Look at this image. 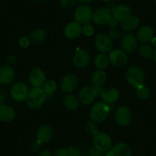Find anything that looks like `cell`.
I'll list each match as a JSON object with an SVG mask.
<instances>
[{
  "label": "cell",
  "mask_w": 156,
  "mask_h": 156,
  "mask_svg": "<svg viewBox=\"0 0 156 156\" xmlns=\"http://www.w3.org/2000/svg\"><path fill=\"white\" fill-rule=\"evenodd\" d=\"M47 95L42 87H33L30 90L26 98V103L28 107L32 109H37L43 106L45 102Z\"/></svg>",
  "instance_id": "1"
},
{
  "label": "cell",
  "mask_w": 156,
  "mask_h": 156,
  "mask_svg": "<svg viewBox=\"0 0 156 156\" xmlns=\"http://www.w3.org/2000/svg\"><path fill=\"white\" fill-rule=\"evenodd\" d=\"M110 112V106L104 102H97L93 105L90 112L91 120L96 123H101L107 119Z\"/></svg>",
  "instance_id": "2"
},
{
  "label": "cell",
  "mask_w": 156,
  "mask_h": 156,
  "mask_svg": "<svg viewBox=\"0 0 156 156\" xmlns=\"http://www.w3.org/2000/svg\"><path fill=\"white\" fill-rule=\"evenodd\" d=\"M126 79L132 87L136 89L144 84L145 80V75L142 69L137 66H133L127 69L126 72Z\"/></svg>",
  "instance_id": "3"
},
{
  "label": "cell",
  "mask_w": 156,
  "mask_h": 156,
  "mask_svg": "<svg viewBox=\"0 0 156 156\" xmlns=\"http://www.w3.org/2000/svg\"><path fill=\"white\" fill-rule=\"evenodd\" d=\"M93 146L103 152L106 153L112 146V138L108 133L99 131L93 138Z\"/></svg>",
  "instance_id": "4"
},
{
  "label": "cell",
  "mask_w": 156,
  "mask_h": 156,
  "mask_svg": "<svg viewBox=\"0 0 156 156\" xmlns=\"http://www.w3.org/2000/svg\"><path fill=\"white\" fill-rule=\"evenodd\" d=\"M93 15L94 12L89 5H80L75 9L73 16H74L75 22L83 25L85 24L90 23L93 19Z\"/></svg>",
  "instance_id": "5"
},
{
  "label": "cell",
  "mask_w": 156,
  "mask_h": 156,
  "mask_svg": "<svg viewBox=\"0 0 156 156\" xmlns=\"http://www.w3.org/2000/svg\"><path fill=\"white\" fill-rule=\"evenodd\" d=\"M109 63L115 67H122L128 63L129 57L122 49L114 48L108 55Z\"/></svg>",
  "instance_id": "6"
},
{
  "label": "cell",
  "mask_w": 156,
  "mask_h": 156,
  "mask_svg": "<svg viewBox=\"0 0 156 156\" xmlns=\"http://www.w3.org/2000/svg\"><path fill=\"white\" fill-rule=\"evenodd\" d=\"M94 46L100 53H109L113 49V41L108 34H100L94 39Z\"/></svg>",
  "instance_id": "7"
},
{
  "label": "cell",
  "mask_w": 156,
  "mask_h": 156,
  "mask_svg": "<svg viewBox=\"0 0 156 156\" xmlns=\"http://www.w3.org/2000/svg\"><path fill=\"white\" fill-rule=\"evenodd\" d=\"M115 120L119 126L125 127L131 124L133 121V113L129 108L126 106L118 107L115 112Z\"/></svg>",
  "instance_id": "8"
},
{
  "label": "cell",
  "mask_w": 156,
  "mask_h": 156,
  "mask_svg": "<svg viewBox=\"0 0 156 156\" xmlns=\"http://www.w3.org/2000/svg\"><path fill=\"white\" fill-rule=\"evenodd\" d=\"M29 89L26 83L23 82L15 83L10 89V95L14 100L17 102H22L26 100Z\"/></svg>",
  "instance_id": "9"
},
{
  "label": "cell",
  "mask_w": 156,
  "mask_h": 156,
  "mask_svg": "<svg viewBox=\"0 0 156 156\" xmlns=\"http://www.w3.org/2000/svg\"><path fill=\"white\" fill-rule=\"evenodd\" d=\"M97 90L92 86L83 87L78 93V99L80 103L84 106H89L94 103L97 98Z\"/></svg>",
  "instance_id": "10"
},
{
  "label": "cell",
  "mask_w": 156,
  "mask_h": 156,
  "mask_svg": "<svg viewBox=\"0 0 156 156\" xmlns=\"http://www.w3.org/2000/svg\"><path fill=\"white\" fill-rule=\"evenodd\" d=\"M73 61L75 67L77 68H86L90 62V55L85 49L77 48L73 54Z\"/></svg>",
  "instance_id": "11"
},
{
  "label": "cell",
  "mask_w": 156,
  "mask_h": 156,
  "mask_svg": "<svg viewBox=\"0 0 156 156\" xmlns=\"http://www.w3.org/2000/svg\"><path fill=\"white\" fill-rule=\"evenodd\" d=\"M28 80L33 87H41L46 81L45 73L42 69L34 67L29 72Z\"/></svg>",
  "instance_id": "12"
},
{
  "label": "cell",
  "mask_w": 156,
  "mask_h": 156,
  "mask_svg": "<svg viewBox=\"0 0 156 156\" xmlns=\"http://www.w3.org/2000/svg\"><path fill=\"white\" fill-rule=\"evenodd\" d=\"M78 84H79V80L77 76L73 73H68L62 78L61 87L63 92L66 94H72L77 88Z\"/></svg>",
  "instance_id": "13"
},
{
  "label": "cell",
  "mask_w": 156,
  "mask_h": 156,
  "mask_svg": "<svg viewBox=\"0 0 156 156\" xmlns=\"http://www.w3.org/2000/svg\"><path fill=\"white\" fill-rule=\"evenodd\" d=\"M139 41L136 35L132 33H126L121 37V46L122 49L127 54L134 52L137 49Z\"/></svg>",
  "instance_id": "14"
},
{
  "label": "cell",
  "mask_w": 156,
  "mask_h": 156,
  "mask_svg": "<svg viewBox=\"0 0 156 156\" xmlns=\"http://www.w3.org/2000/svg\"><path fill=\"white\" fill-rule=\"evenodd\" d=\"M133 151L128 144L117 142L106 153V156H132Z\"/></svg>",
  "instance_id": "15"
},
{
  "label": "cell",
  "mask_w": 156,
  "mask_h": 156,
  "mask_svg": "<svg viewBox=\"0 0 156 156\" xmlns=\"http://www.w3.org/2000/svg\"><path fill=\"white\" fill-rule=\"evenodd\" d=\"M112 17V12L107 7L99 8L94 12L92 20L97 25H106Z\"/></svg>",
  "instance_id": "16"
},
{
  "label": "cell",
  "mask_w": 156,
  "mask_h": 156,
  "mask_svg": "<svg viewBox=\"0 0 156 156\" xmlns=\"http://www.w3.org/2000/svg\"><path fill=\"white\" fill-rule=\"evenodd\" d=\"M106 79H107V75L103 70H96L91 75L90 80L91 86L95 88L98 95H100L102 87L106 83Z\"/></svg>",
  "instance_id": "17"
},
{
  "label": "cell",
  "mask_w": 156,
  "mask_h": 156,
  "mask_svg": "<svg viewBox=\"0 0 156 156\" xmlns=\"http://www.w3.org/2000/svg\"><path fill=\"white\" fill-rule=\"evenodd\" d=\"M64 34L66 37L71 40L78 38L82 34V25L76 22H70L65 25Z\"/></svg>",
  "instance_id": "18"
},
{
  "label": "cell",
  "mask_w": 156,
  "mask_h": 156,
  "mask_svg": "<svg viewBox=\"0 0 156 156\" xmlns=\"http://www.w3.org/2000/svg\"><path fill=\"white\" fill-rule=\"evenodd\" d=\"M154 37V31L150 25H142L139 28L136 34L138 41L142 44H148Z\"/></svg>",
  "instance_id": "19"
},
{
  "label": "cell",
  "mask_w": 156,
  "mask_h": 156,
  "mask_svg": "<svg viewBox=\"0 0 156 156\" xmlns=\"http://www.w3.org/2000/svg\"><path fill=\"white\" fill-rule=\"evenodd\" d=\"M15 77H16V71L12 67L7 64L0 66V84H9L14 80Z\"/></svg>",
  "instance_id": "20"
},
{
  "label": "cell",
  "mask_w": 156,
  "mask_h": 156,
  "mask_svg": "<svg viewBox=\"0 0 156 156\" xmlns=\"http://www.w3.org/2000/svg\"><path fill=\"white\" fill-rule=\"evenodd\" d=\"M54 137V130L51 126L48 125L41 126L38 129L36 134V141L41 144L48 143Z\"/></svg>",
  "instance_id": "21"
},
{
  "label": "cell",
  "mask_w": 156,
  "mask_h": 156,
  "mask_svg": "<svg viewBox=\"0 0 156 156\" xmlns=\"http://www.w3.org/2000/svg\"><path fill=\"white\" fill-rule=\"evenodd\" d=\"M119 91L115 87H107L102 90L100 93V97L103 102L106 104L110 105L115 103L119 98Z\"/></svg>",
  "instance_id": "22"
},
{
  "label": "cell",
  "mask_w": 156,
  "mask_h": 156,
  "mask_svg": "<svg viewBox=\"0 0 156 156\" xmlns=\"http://www.w3.org/2000/svg\"><path fill=\"white\" fill-rule=\"evenodd\" d=\"M112 15L118 22H121L132 15V9L127 5H119L114 6L112 10Z\"/></svg>",
  "instance_id": "23"
},
{
  "label": "cell",
  "mask_w": 156,
  "mask_h": 156,
  "mask_svg": "<svg viewBox=\"0 0 156 156\" xmlns=\"http://www.w3.org/2000/svg\"><path fill=\"white\" fill-rule=\"evenodd\" d=\"M139 23H140V20L139 17L132 14L131 16L120 22V27L124 31L129 33L138 28V27L139 26Z\"/></svg>",
  "instance_id": "24"
},
{
  "label": "cell",
  "mask_w": 156,
  "mask_h": 156,
  "mask_svg": "<svg viewBox=\"0 0 156 156\" xmlns=\"http://www.w3.org/2000/svg\"><path fill=\"white\" fill-rule=\"evenodd\" d=\"M16 116V111L8 105H0V121L4 122H12Z\"/></svg>",
  "instance_id": "25"
},
{
  "label": "cell",
  "mask_w": 156,
  "mask_h": 156,
  "mask_svg": "<svg viewBox=\"0 0 156 156\" xmlns=\"http://www.w3.org/2000/svg\"><path fill=\"white\" fill-rule=\"evenodd\" d=\"M80 100L77 97L72 94H67L63 98V104L67 109L70 111H75L79 108Z\"/></svg>",
  "instance_id": "26"
},
{
  "label": "cell",
  "mask_w": 156,
  "mask_h": 156,
  "mask_svg": "<svg viewBox=\"0 0 156 156\" xmlns=\"http://www.w3.org/2000/svg\"><path fill=\"white\" fill-rule=\"evenodd\" d=\"M29 37L31 40V42L38 44L43 42L45 40L47 33L42 28H34L31 31Z\"/></svg>",
  "instance_id": "27"
},
{
  "label": "cell",
  "mask_w": 156,
  "mask_h": 156,
  "mask_svg": "<svg viewBox=\"0 0 156 156\" xmlns=\"http://www.w3.org/2000/svg\"><path fill=\"white\" fill-rule=\"evenodd\" d=\"M109 61L108 55L106 54L100 53L95 57L94 59V65L98 70H104L109 65Z\"/></svg>",
  "instance_id": "28"
},
{
  "label": "cell",
  "mask_w": 156,
  "mask_h": 156,
  "mask_svg": "<svg viewBox=\"0 0 156 156\" xmlns=\"http://www.w3.org/2000/svg\"><path fill=\"white\" fill-rule=\"evenodd\" d=\"M154 49L151 45H149L148 44H142L139 47L138 53L139 56L142 57V58L145 59H149L152 58L154 55Z\"/></svg>",
  "instance_id": "29"
},
{
  "label": "cell",
  "mask_w": 156,
  "mask_h": 156,
  "mask_svg": "<svg viewBox=\"0 0 156 156\" xmlns=\"http://www.w3.org/2000/svg\"><path fill=\"white\" fill-rule=\"evenodd\" d=\"M41 87H42L43 90L45 93L46 95L50 96L52 95L56 91L58 85H57V83L54 80H48L44 82V83Z\"/></svg>",
  "instance_id": "30"
},
{
  "label": "cell",
  "mask_w": 156,
  "mask_h": 156,
  "mask_svg": "<svg viewBox=\"0 0 156 156\" xmlns=\"http://www.w3.org/2000/svg\"><path fill=\"white\" fill-rule=\"evenodd\" d=\"M136 96L141 100H146L150 97V90L145 84L136 88Z\"/></svg>",
  "instance_id": "31"
},
{
  "label": "cell",
  "mask_w": 156,
  "mask_h": 156,
  "mask_svg": "<svg viewBox=\"0 0 156 156\" xmlns=\"http://www.w3.org/2000/svg\"><path fill=\"white\" fill-rule=\"evenodd\" d=\"M85 129L89 134L93 135V136L96 135L99 132L98 128L97 126V123L92 120L87 121L85 123Z\"/></svg>",
  "instance_id": "32"
},
{
  "label": "cell",
  "mask_w": 156,
  "mask_h": 156,
  "mask_svg": "<svg viewBox=\"0 0 156 156\" xmlns=\"http://www.w3.org/2000/svg\"><path fill=\"white\" fill-rule=\"evenodd\" d=\"M82 34L85 37H92L94 34V28L93 25H91L90 23H87L82 25Z\"/></svg>",
  "instance_id": "33"
},
{
  "label": "cell",
  "mask_w": 156,
  "mask_h": 156,
  "mask_svg": "<svg viewBox=\"0 0 156 156\" xmlns=\"http://www.w3.org/2000/svg\"><path fill=\"white\" fill-rule=\"evenodd\" d=\"M31 43L29 36H22L19 40V45L22 48H28Z\"/></svg>",
  "instance_id": "34"
},
{
  "label": "cell",
  "mask_w": 156,
  "mask_h": 156,
  "mask_svg": "<svg viewBox=\"0 0 156 156\" xmlns=\"http://www.w3.org/2000/svg\"><path fill=\"white\" fill-rule=\"evenodd\" d=\"M109 37L112 39V41L114 40H119L122 37V33H121V31L119 29H111L109 32Z\"/></svg>",
  "instance_id": "35"
},
{
  "label": "cell",
  "mask_w": 156,
  "mask_h": 156,
  "mask_svg": "<svg viewBox=\"0 0 156 156\" xmlns=\"http://www.w3.org/2000/svg\"><path fill=\"white\" fill-rule=\"evenodd\" d=\"M78 2V0H60V5L64 9H69L74 6Z\"/></svg>",
  "instance_id": "36"
},
{
  "label": "cell",
  "mask_w": 156,
  "mask_h": 156,
  "mask_svg": "<svg viewBox=\"0 0 156 156\" xmlns=\"http://www.w3.org/2000/svg\"><path fill=\"white\" fill-rule=\"evenodd\" d=\"M68 156H81V151L78 147L72 145L67 148Z\"/></svg>",
  "instance_id": "37"
},
{
  "label": "cell",
  "mask_w": 156,
  "mask_h": 156,
  "mask_svg": "<svg viewBox=\"0 0 156 156\" xmlns=\"http://www.w3.org/2000/svg\"><path fill=\"white\" fill-rule=\"evenodd\" d=\"M53 156H68V151H67V148H64V147H59V148H56L52 153Z\"/></svg>",
  "instance_id": "38"
},
{
  "label": "cell",
  "mask_w": 156,
  "mask_h": 156,
  "mask_svg": "<svg viewBox=\"0 0 156 156\" xmlns=\"http://www.w3.org/2000/svg\"><path fill=\"white\" fill-rule=\"evenodd\" d=\"M87 154L88 156H104L106 155L104 152L100 151V150L94 148V146L90 147L87 149Z\"/></svg>",
  "instance_id": "39"
},
{
  "label": "cell",
  "mask_w": 156,
  "mask_h": 156,
  "mask_svg": "<svg viewBox=\"0 0 156 156\" xmlns=\"http://www.w3.org/2000/svg\"><path fill=\"white\" fill-rule=\"evenodd\" d=\"M119 22H118V21H117L113 16H112L106 25H107L108 28H110V29H115V28H117L118 25H119Z\"/></svg>",
  "instance_id": "40"
},
{
  "label": "cell",
  "mask_w": 156,
  "mask_h": 156,
  "mask_svg": "<svg viewBox=\"0 0 156 156\" xmlns=\"http://www.w3.org/2000/svg\"><path fill=\"white\" fill-rule=\"evenodd\" d=\"M18 62V58L16 55H10L7 58V65H9L13 67V66L16 65Z\"/></svg>",
  "instance_id": "41"
},
{
  "label": "cell",
  "mask_w": 156,
  "mask_h": 156,
  "mask_svg": "<svg viewBox=\"0 0 156 156\" xmlns=\"http://www.w3.org/2000/svg\"><path fill=\"white\" fill-rule=\"evenodd\" d=\"M6 93L4 90H0V105L5 104V102L6 100Z\"/></svg>",
  "instance_id": "42"
},
{
  "label": "cell",
  "mask_w": 156,
  "mask_h": 156,
  "mask_svg": "<svg viewBox=\"0 0 156 156\" xmlns=\"http://www.w3.org/2000/svg\"><path fill=\"white\" fill-rule=\"evenodd\" d=\"M38 156H53L52 153L48 149H43L40 151Z\"/></svg>",
  "instance_id": "43"
},
{
  "label": "cell",
  "mask_w": 156,
  "mask_h": 156,
  "mask_svg": "<svg viewBox=\"0 0 156 156\" xmlns=\"http://www.w3.org/2000/svg\"><path fill=\"white\" fill-rule=\"evenodd\" d=\"M41 145V143H39L37 141H36V142H34V143L32 145V146H31V148H32V150L34 151H37V150H39V148H40Z\"/></svg>",
  "instance_id": "44"
},
{
  "label": "cell",
  "mask_w": 156,
  "mask_h": 156,
  "mask_svg": "<svg viewBox=\"0 0 156 156\" xmlns=\"http://www.w3.org/2000/svg\"><path fill=\"white\" fill-rule=\"evenodd\" d=\"M93 0H78V2H80L81 5H88L92 2Z\"/></svg>",
  "instance_id": "45"
},
{
  "label": "cell",
  "mask_w": 156,
  "mask_h": 156,
  "mask_svg": "<svg viewBox=\"0 0 156 156\" xmlns=\"http://www.w3.org/2000/svg\"><path fill=\"white\" fill-rule=\"evenodd\" d=\"M151 44L152 47L156 48V37H154L152 38V40L151 41Z\"/></svg>",
  "instance_id": "46"
},
{
  "label": "cell",
  "mask_w": 156,
  "mask_h": 156,
  "mask_svg": "<svg viewBox=\"0 0 156 156\" xmlns=\"http://www.w3.org/2000/svg\"><path fill=\"white\" fill-rule=\"evenodd\" d=\"M100 1H102L103 2H106V3H109V2H112L113 0H100Z\"/></svg>",
  "instance_id": "47"
},
{
  "label": "cell",
  "mask_w": 156,
  "mask_h": 156,
  "mask_svg": "<svg viewBox=\"0 0 156 156\" xmlns=\"http://www.w3.org/2000/svg\"><path fill=\"white\" fill-rule=\"evenodd\" d=\"M153 58H154V61H155V63H156V48L154 51V55H153Z\"/></svg>",
  "instance_id": "48"
},
{
  "label": "cell",
  "mask_w": 156,
  "mask_h": 156,
  "mask_svg": "<svg viewBox=\"0 0 156 156\" xmlns=\"http://www.w3.org/2000/svg\"><path fill=\"white\" fill-rule=\"evenodd\" d=\"M32 1H34V2H42V1H44V0H32Z\"/></svg>",
  "instance_id": "49"
},
{
  "label": "cell",
  "mask_w": 156,
  "mask_h": 156,
  "mask_svg": "<svg viewBox=\"0 0 156 156\" xmlns=\"http://www.w3.org/2000/svg\"><path fill=\"white\" fill-rule=\"evenodd\" d=\"M154 3H155V5H156V0H154Z\"/></svg>",
  "instance_id": "50"
}]
</instances>
